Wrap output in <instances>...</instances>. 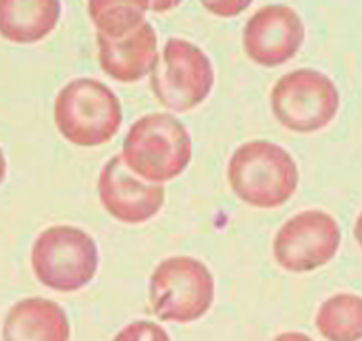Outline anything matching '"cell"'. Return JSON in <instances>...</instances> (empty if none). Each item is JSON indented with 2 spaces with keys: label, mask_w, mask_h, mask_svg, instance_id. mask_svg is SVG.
Instances as JSON below:
<instances>
[{
  "label": "cell",
  "mask_w": 362,
  "mask_h": 341,
  "mask_svg": "<svg viewBox=\"0 0 362 341\" xmlns=\"http://www.w3.org/2000/svg\"><path fill=\"white\" fill-rule=\"evenodd\" d=\"M231 191L254 208H277L298 190V164L284 146L252 140L231 154L227 164Z\"/></svg>",
  "instance_id": "6da1fadb"
},
{
  "label": "cell",
  "mask_w": 362,
  "mask_h": 341,
  "mask_svg": "<svg viewBox=\"0 0 362 341\" xmlns=\"http://www.w3.org/2000/svg\"><path fill=\"white\" fill-rule=\"evenodd\" d=\"M121 156L138 177L152 184H167L187 169L192 138L187 127L173 114H144L125 133Z\"/></svg>",
  "instance_id": "7a4b0ae2"
},
{
  "label": "cell",
  "mask_w": 362,
  "mask_h": 341,
  "mask_svg": "<svg viewBox=\"0 0 362 341\" xmlns=\"http://www.w3.org/2000/svg\"><path fill=\"white\" fill-rule=\"evenodd\" d=\"M123 121L117 94L94 77H77L54 100V123L59 133L81 148L103 146L115 138Z\"/></svg>",
  "instance_id": "3957f363"
},
{
  "label": "cell",
  "mask_w": 362,
  "mask_h": 341,
  "mask_svg": "<svg viewBox=\"0 0 362 341\" xmlns=\"http://www.w3.org/2000/svg\"><path fill=\"white\" fill-rule=\"evenodd\" d=\"M32 268L48 289L71 294L86 287L98 270V246L79 227L44 229L32 248Z\"/></svg>",
  "instance_id": "277c9868"
},
{
  "label": "cell",
  "mask_w": 362,
  "mask_h": 341,
  "mask_svg": "<svg viewBox=\"0 0 362 341\" xmlns=\"http://www.w3.org/2000/svg\"><path fill=\"white\" fill-rule=\"evenodd\" d=\"M152 312L167 323H194L215 300V279L209 266L192 256H171L158 263L150 277Z\"/></svg>",
  "instance_id": "5b68a950"
},
{
  "label": "cell",
  "mask_w": 362,
  "mask_h": 341,
  "mask_svg": "<svg viewBox=\"0 0 362 341\" xmlns=\"http://www.w3.org/2000/svg\"><path fill=\"white\" fill-rule=\"evenodd\" d=\"M215 85V69L206 52L181 38L165 42L156 67L150 73V88L156 100L175 113L202 104Z\"/></svg>",
  "instance_id": "8992f818"
},
{
  "label": "cell",
  "mask_w": 362,
  "mask_h": 341,
  "mask_svg": "<svg viewBox=\"0 0 362 341\" xmlns=\"http://www.w3.org/2000/svg\"><path fill=\"white\" fill-rule=\"evenodd\" d=\"M271 109L286 129L296 133H313L335 119L339 109V92L325 73L315 69H298L273 85Z\"/></svg>",
  "instance_id": "52a82bcc"
},
{
  "label": "cell",
  "mask_w": 362,
  "mask_h": 341,
  "mask_svg": "<svg viewBox=\"0 0 362 341\" xmlns=\"http://www.w3.org/2000/svg\"><path fill=\"white\" fill-rule=\"evenodd\" d=\"M341 244L337 221L325 210H304L286 221L275 235L273 254L281 268L308 273L333 261Z\"/></svg>",
  "instance_id": "ba28073f"
},
{
  "label": "cell",
  "mask_w": 362,
  "mask_h": 341,
  "mask_svg": "<svg viewBox=\"0 0 362 341\" xmlns=\"http://www.w3.org/2000/svg\"><path fill=\"white\" fill-rule=\"evenodd\" d=\"M98 198L112 219L127 225H140L160 213L165 188L163 184L138 177L119 154L107 160L98 175Z\"/></svg>",
  "instance_id": "9c48e42d"
},
{
  "label": "cell",
  "mask_w": 362,
  "mask_h": 341,
  "mask_svg": "<svg viewBox=\"0 0 362 341\" xmlns=\"http://www.w3.org/2000/svg\"><path fill=\"white\" fill-rule=\"evenodd\" d=\"M244 50L260 67H279L293 59L304 42V23L286 4L258 8L244 25Z\"/></svg>",
  "instance_id": "30bf717a"
},
{
  "label": "cell",
  "mask_w": 362,
  "mask_h": 341,
  "mask_svg": "<svg viewBox=\"0 0 362 341\" xmlns=\"http://www.w3.org/2000/svg\"><path fill=\"white\" fill-rule=\"evenodd\" d=\"M96 42L103 71L121 83H136L150 76L160 54L156 32L148 21L123 38L112 40L96 34Z\"/></svg>",
  "instance_id": "8fae6325"
},
{
  "label": "cell",
  "mask_w": 362,
  "mask_h": 341,
  "mask_svg": "<svg viewBox=\"0 0 362 341\" xmlns=\"http://www.w3.org/2000/svg\"><path fill=\"white\" fill-rule=\"evenodd\" d=\"M71 329L65 310L52 300L28 298L4 316L2 341H69Z\"/></svg>",
  "instance_id": "7c38bea8"
},
{
  "label": "cell",
  "mask_w": 362,
  "mask_h": 341,
  "mask_svg": "<svg viewBox=\"0 0 362 341\" xmlns=\"http://www.w3.org/2000/svg\"><path fill=\"white\" fill-rule=\"evenodd\" d=\"M61 19V0H0V36L15 44L44 40Z\"/></svg>",
  "instance_id": "4fadbf2b"
},
{
  "label": "cell",
  "mask_w": 362,
  "mask_h": 341,
  "mask_svg": "<svg viewBox=\"0 0 362 341\" xmlns=\"http://www.w3.org/2000/svg\"><path fill=\"white\" fill-rule=\"evenodd\" d=\"M150 0H88V15L96 32L107 38H123L146 21Z\"/></svg>",
  "instance_id": "5bb4252c"
},
{
  "label": "cell",
  "mask_w": 362,
  "mask_h": 341,
  "mask_svg": "<svg viewBox=\"0 0 362 341\" xmlns=\"http://www.w3.org/2000/svg\"><path fill=\"white\" fill-rule=\"evenodd\" d=\"M317 329L327 341H362V298L337 294L321 304Z\"/></svg>",
  "instance_id": "9a60e30c"
},
{
  "label": "cell",
  "mask_w": 362,
  "mask_h": 341,
  "mask_svg": "<svg viewBox=\"0 0 362 341\" xmlns=\"http://www.w3.org/2000/svg\"><path fill=\"white\" fill-rule=\"evenodd\" d=\"M112 341H171L169 333L150 321H136L123 327Z\"/></svg>",
  "instance_id": "2e32d148"
},
{
  "label": "cell",
  "mask_w": 362,
  "mask_h": 341,
  "mask_svg": "<svg viewBox=\"0 0 362 341\" xmlns=\"http://www.w3.org/2000/svg\"><path fill=\"white\" fill-rule=\"evenodd\" d=\"M254 0H200V4L215 17L221 19H229V17H238L240 13H244Z\"/></svg>",
  "instance_id": "e0dca14e"
},
{
  "label": "cell",
  "mask_w": 362,
  "mask_h": 341,
  "mask_svg": "<svg viewBox=\"0 0 362 341\" xmlns=\"http://www.w3.org/2000/svg\"><path fill=\"white\" fill-rule=\"evenodd\" d=\"M181 0H150V11L154 13H167L175 6H180Z\"/></svg>",
  "instance_id": "ac0fdd59"
},
{
  "label": "cell",
  "mask_w": 362,
  "mask_h": 341,
  "mask_svg": "<svg viewBox=\"0 0 362 341\" xmlns=\"http://www.w3.org/2000/svg\"><path fill=\"white\" fill-rule=\"evenodd\" d=\"M273 341H313L308 335H304V333H296V331H290V333H281V335H277Z\"/></svg>",
  "instance_id": "d6986e66"
},
{
  "label": "cell",
  "mask_w": 362,
  "mask_h": 341,
  "mask_svg": "<svg viewBox=\"0 0 362 341\" xmlns=\"http://www.w3.org/2000/svg\"><path fill=\"white\" fill-rule=\"evenodd\" d=\"M354 237H356L358 246L362 248V213L358 215V219H356V225H354Z\"/></svg>",
  "instance_id": "ffe728a7"
},
{
  "label": "cell",
  "mask_w": 362,
  "mask_h": 341,
  "mask_svg": "<svg viewBox=\"0 0 362 341\" xmlns=\"http://www.w3.org/2000/svg\"><path fill=\"white\" fill-rule=\"evenodd\" d=\"M4 175H6V158H4L2 148H0V184L4 181Z\"/></svg>",
  "instance_id": "44dd1931"
}]
</instances>
